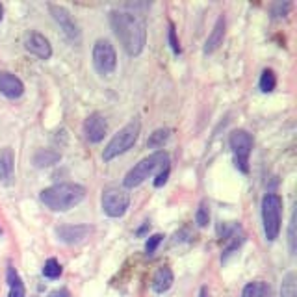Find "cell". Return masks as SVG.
I'll return each mask as SVG.
<instances>
[{
	"mask_svg": "<svg viewBox=\"0 0 297 297\" xmlns=\"http://www.w3.org/2000/svg\"><path fill=\"white\" fill-rule=\"evenodd\" d=\"M258 297H271L269 288H267L266 284H264V286H262V292H260V295H258Z\"/></svg>",
	"mask_w": 297,
	"mask_h": 297,
	"instance_id": "obj_30",
	"label": "cell"
},
{
	"mask_svg": "<svg viewBox=\"0 0 297 297\" xmlns=\"http://www.w3.org/2000/svg\"><path fill=\"white\" fill-rule=\"evenodd\" d=\"M166 167H169V154L164 151L152 152L151 156L143 158L140 164H136L130 171L126 173L125 188H136V186H140L145 178H149V175H152L158 169L162 171Z\"/></svg>",
	"mask_w": 297,
	"mask_h": 297,
	"instance_id": "obj_3",
	"label": "cell"
},
{
	"mask_svg": "<svg viewBox=\"0 0 297 297\" xmlns=\"http://www.w3.org/2000/svg\"><path fill=\"white\" fill-rule=\"evenodd\" d=\"M169 45H171L173 52H175V54H180V45H178V39H177V32H175V26L169 28Z\"/></svg>",
	"mask_w": 297,
	"mask_h": 297,
	"instance_id": "obj_26",
	"label": "cell"
},
{
	"mask_svg": "<svg viewBox=\"0 0 297 297\" xmlns=\"http://www.w3.org/2000/svg\"><path fill=\"white\" fill-rule=\"evenodd\" d=\"M169 136H171V130H169V128H158V130H154L149 136L147 147H149V149H158V147H162L164 143L169 140Z\"/></svg>",
	"mask_w": 297,
	"mask_h": 297,
	"instance_id": "obj_18",
	"label": "cell"
},
{
	"mask_svg": "<svg viewBox=\"0 0 297 297\" xmlns=\"http://www.w3.org/2000/svg\"><path fill=\"white\" fill-rule=\"evenodd\" d=\"M230 149L234 152V164L241 173L249 171V154L253 149V138L249 132L234 130L230 134Z\"/></svg>",
	"mask_w": 297,
	"mask_h": 297,
	"instance_id": "obj_6",
	"label": "cell"
},
{
	"mask_svg": "<svg viewBox=\"0 0 297 297\" xmlns=\"http://www.w3.org/2000/svg\"><path fill=\"white\" fill-rule=\"evenodd\" d=\"M162 240H164V236H162V234H154V236H151V238L147 240V244H145L147 255H154V251H156L158 245L162 244Z\"/></svg>",
	"mask_w": 297,
	"mask_h": 297,
	"instance_id": "obj_24",
	"label": "cell"
},
{
	"mask_svg": "<svg viewBox=\"0 0 297 297\" xmlns=\"http://www.w3.org/2000/svg\"><path fill=\"white\" fill-rule=\"evenodd\" d=\"M173 271L171 267H160L156 271V275L152 277V290L156 293H164L167 292L169 288L173 286Z\"/></svg>",
	"mask_w": 297,
	"mask_h": 297,
	"instance_id": "obj_15",
	"label": "cell"
},
{
	"mask_svg": "<svg viewBox=\"0 0 297 297\" xmlns=\"http://www.w3.org/2000/svg\"><path fill=\"white\" fill-rule=\"evenodd\" d=\"M86 197V188L80 184L63 182L41 192V203L54 212H67L80 204Z\"/></svg>",
	"mask_w": 297,
	"mask_h": 297,
	"instance_id": "obj_2",
	"label": "cell"
},
{
	"mask_svg": "<svg viewBox=\"0 0 297 297\" xmlns=\"http://www.w3.org/2000/svg\"><path fill=\"white\" fill-rule=\"evenodd\" d=\"M60 160H62V154L52 151V149H41V151H37L36 156H34V164H36L37 167H48V166H52V164L60 162Z\"/></svg>",
	"mask_w": 297,
	"mask_h": 297,
	"instance_id": "obj_16",
	"label": "cell"
},
{
	"mask_svg": "<svg viewBox=\"0 0 297 297\" xmlns=\"http://www.w3.org/2000/svg\"><path fill=\"white\" fill-rule=\"evenodd\" d=\"M48 297H71V293L65 290V288H60V290H54V292H50V295Z\"/></svg>",
	"mask_w": 297,
	"mask_h": 297,
	"instance_id": "obj_29",
	"label": "cell"
},
{
	"mask_svg": "<svg viewBox=\"0 0 297 297\" xmlns=\"http://www.w3.org/2000/svg\"><path fill=\"white\" fill-rule=\"evenodd\" d=\"M281 212H282V199L277 193H267L262 199V221H264V234L267 241L277 240L281 232Z\"/></svg>",
	"mask_w": 297,
	"mask_h": 297,
	"instance_id": "obj_5",
	"label": "cell"
},
{
	"mask_svg": "<svg viewBox=\"0 0 297 297\" xmlns=\"http://www.w3.org/2000/svg\"><path fill=\"white\" fill-rule=\"evenodd\" d=\"M195 221H197L199 227H206V225L210 223V210H208L206 201H203L201 206H199L197 214H195Z\"/></svg>",
	"mask_w": 297,
	"mask_h": 297,
	"instance_id": "obj_22",
	"label": "cell"
},
{
	"mask_svg": "<svg viewBox=\"0 0 297 297\" xmlns=\"http://www.w3.org/2000/svg\"><path fill=\"white\" fill-rule=\"evenodd\" d=\"M147 229H149V223H145V225H143V227H141L140 230H138V236H141V234H143V232H145Z\"/></svg>",
	"mask_w": 297,
	"mask_h": 297,
	"instance_id": "obj_31",
	"label": "cell"
},
{
	"mask_svg": "<svg viewBox=\"0 0 297 297\" xmlns=\"http://www.w3.org/2000/svg\"><path fill=\"white\" fill-rule=\"evenodd\" d=\"M167 178H169V167H166V169H162V171L156 175V180H154V186L156 188H162L164 184L167 182Z\"/></svg>",
	"mask_w": 297,
	"mask_h": 297,
	"instance_id": "obj_28",
	"label": "cell"
},
{
	"mask_svg": "<svg viewBox=\"0 0 297 297\" xmlns=\"http://www.w3.org/2000/svg\"><path fill=\"white\" fill-rule=\"evenodd\" d=\"M141 132V121L140 119H132L128 125H125L117 134L110 140V143L106 145L104 152H102V158L104 162L114 160L115 156H119L123 152H126L128 149H132L136 141H138V136Z\"/></svg>",
	"mask_w": 297,
	"mask_h": 297,
	"instance_id": "obj_4",
	"label": "cell"
},
{
	"mask_svg": "<svg viewBox=\"0 0 297 297\" xmlns=\"http://www.w3.org/2000/svg\"><path fill=\"white\" fill-rule=\"evenodd\" d=\"M277 86V78H275V73L273 71H269V69H266L264 73H262L260 76V89L264 91V93H269V91H273Z\"/></svg>",
	"mask_w": 297,
	"mask_h": 297,
	"instance_id": "obj_20",
	"label": "cell"
},
{
	"mask_svg": "<svg viewBox=\"0 0 297 297\" xmlns=\"http://www.w3.org/2000/svg\"><path fill=\"white\" fill-rule=\"evenodd\" d=\"M106 132H108V123L100 114H91L84 123V134L86 140L91 143H99L104 140Z\"/></svg>",
	"mask_w": 297,
	"mask_h": 297,
	"instance_id": "obj_10",
	"label": "cell"
},
{
	"mask_svg": "<svg viewBox=\"0 0 297 297\" xmlns=\"http://www.w3.org/2000/svg\"><path fill=\"white\" fill-rule=\"evenodd\" d=\"M13 175V152L11 149H4L0 152V178L8 180Z\"/></svg>",
	"mask_w": 297,
	"mask_h": 297,
	"instance_id": "obj_17",
	"label": "cell"
},
{
	"mask_svg": "<svg viewBox=\"0 0 297 297\" xmlns=\"http://www.w3.org/2000/svg\"><path fill=\"white\" fill-rule=\"evenodd\" d=\"M93 65L97 69V73L106 76L115 71L117 65V54H115L114 45L106 39H99L93 47Z\"/></svg>",
	"mask_w": 297,
	"mask_h": 297,
	"instance_id": "obj_7",
	"label": "cell"
},
{
	"mask_svg": "<svg viewBox=\"0 0 297 297\" xmlns=\"http://www.w3.org/2000/svg\"><path fill=\"white\" fill-rule=\"evenodd\" d=\"M43 275L48 277V279H58L62 275V266L58 264L56 258H50V260L45 262V267H43Z\"/></svg>",
	"mask_w": 297,
	"mask_h": 297,
	"instance_id": "obj_21",
	"label": "cell"
},
{
	"mask_svg": "<svg viewBox=\"0 0 297 297\" xmlns=\"http://www.w3.org/2000/svg\"><path fill=\"white\" fill-rule=\"evenodd\" d=\"M281 297H297V288H295V275L293 273H288L284 279H282V286H281Z\"/></svg>",
	"mask_w": 297,
	"mask_h": 297,
	"instance_id": "obj_19",
	"label": "cell"
},
{
	"mask_svg": "<svg viewBox=\"0 0 297 297\" xmlns=\"http://www.w3.org/2000/svg\"><path fill=\"white\" fill-rule=\"evenodd\" d=\"M89 232H91V229L88 225H67V227L56 229L58 238L65 244H80L84 238H88Z\"/></svg>",
	"mask_w": 297,
	"mask_h": 297,
	"instance_id": "obj_12",
	"label": "cell"
},
{
	"mask_svg": "<svg viewBox=\"0 0 297 297\" xmlns=\"http://www.w3.org/2000/svg\"><path fill=\"white\" fill-rule=\"evenodd\" d=\"M130 204V197L125 190L119 188H108L102 193V210L110 218H121L125 215L126 208Z\"/></svg>",
	"mask_w": 297,
	"mask_h": 297,
	"instance_id": "obj_8",
	"label": "cell"
},
{
	"mask_svg": "<svg viewBox=\"0 0 297 297\" xmlns=\"http://www.w3.org/2000/svg\"><path fill=\"white\" fill-rule=\"evenodd\" d=\"M288 241H290V251H292V253H295V218H292V221H290Z\"/></svg>",
	"mask_w": 297,
	"mask_h": 297,
	"instance_id": "obj_27",
	"label": "cell"
},
{
	"mask_svg": "<svg viewBox=\"0 0 297 297\" xmlns=\"http://www.w3.org/2000/svg\"><path fill=\"white\" fill-rule=\"evenodd\" d=\"M8 297H24V284H22L21 279H19L15 284H11L10 286V295Z\"/></svg>",
	"mask_w": 297,
	"mask_h": 297,
	"instance_id": "obj_25",
	"label": "cell"
},
{
	"mask_svg": "<svg viewBox=\"0 0 297 297\" xmlns=\"http://www.w3.org/2000/svg\"><path fill=\"white\" fill-rule=\"evenodd\" d=\"M0 93L8 99H19L24 93V86L15 74L0 73Z\"/></svg>",
	"mask_w": 297,
	"mask_h": 297,
	"instance_id": "obj_13",
	"label": "cell"
},
{
	"mask_svg": "<svg viewBox=\"0 0 297 297\" xmlns=\"http://www.w3.org/2000/svg\"><path fill=\"white\" fill-rule=\"evenodd\" d=\"M201 297H208V295H206V288H203V290H201Z\"/></svg>",
	"mask_w": 297,
	"mask_h": 297,
	"instance_id": "obj_33",
	"label": "cell"
},
{
	"mask_svg": "<svg viewBox=\"0 0 297 297\" xmlns=\"http://www.w3.org/2000/svg\"><path fill=\"white\" fill-rule=\"evenodd\" d=\"M262 282H251V284H247V286L244 288V293H241V297H258L262 292Z\"/></svg>",
	"mask_w": 297,
	"mask_h": 297,
	"instance_id": "obj_23",
	"label": "cell"
},
{
	"mask_svg": "<svg viewBox=\"0 0 297 297\" xmlns=\"http://www.w3.org/2000/svg\"><path fill=\"white\" fill-rule=\"evenodd\" d=\"M115 36L119 37L121 45L128 56L141 54L147 43V24L140 15L126 13V11H114L110 17Z\"/></svg>",
	"mask_w": 297,
	"mask_h": 297,
	"instance_id": "obj_1",
	"label": "cell"
},
{
	"mask_svg": "<svg viewBox=\"0 0 297 297\" xmlns=\"http://www.w3.org/2000/svg\"><path fill=\"white\" fill-rule=\"evenodd\" d=\"M223 39H225V19L223 17H219L218 22H215L214 30H212L208 39H206L204 54H212L214 50H218L219 45H223Z\"/></svg>",
	"mask_w": 297,
	"mask_h": 297,
	"instance_id": "obj_14",
	"label": "cell"
},
{
	"mask_svg": "<svg viewBox=\"0 0 297 297\" xmlns=\"http://www.w3.org/2000/svg\"><path fill=\"white\" fill-rule=\"evenodd\" d=\"M24 48H26L28 52L34 54V56L41 58V60H48V58L52 56V47H50L48 39L45 36H41V34H37V32L26 34V37H24Z\"/></svg>",
	"mask_w": 297,
	"mask_h": 297,
	"instance_id": "obj_11",
	"label": "cell"
},
{
	"mask_svg": "<svg viewBox=\"0 0 297 297\" xmlns=\"http://www.w3.org/2000/svg\"><path fill=\"white\" fill-rule=\"evenodd\" d=\"M2 17H4V8H2V4H0V21H2Z\"/></svg>",
	"mask_w": 297,
	"mask_h": 297,
	"instance_id": "obj_32",
	"label": "cell"
},
{
	"mask_svg": "<svg viewBox=\"0 0 297 297\" xmlns=\"http://www.w3.org/2000/svg\"><path fill=\"white\" fill-rule=\"evenodd\" d=\"M48 8H50V13H52V17L56 19V22L62 26L63 34H65L71 41H78L80 39V30H78V26H76V22L73 21L71 13H69L65 8H62V6L50 4Z\"/></svg>",
	"mask_w": 297,
	"mask_h": 297,
	"instance_id": "obj_9",
	"label": "cell"
}]
</instances>
